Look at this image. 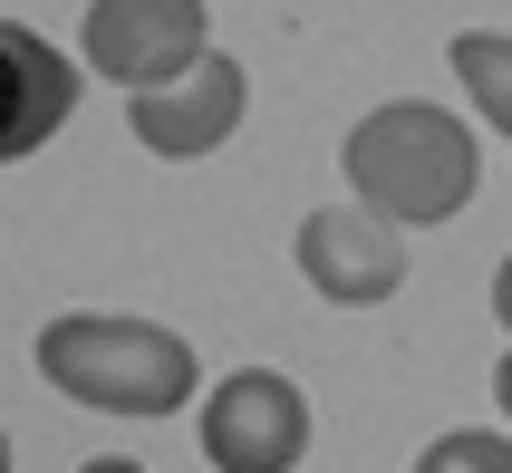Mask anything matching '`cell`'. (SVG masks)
<instances>
[{"mask_svg": "<svg viewBox=\"0 0 512 473\" xmlns=\"http://www.w3.org/2000/svg\"><path fill=\"white\" fill-rule=\"evenodd\" d=\"M339 174H348V194L368 203V213H387L397 232H416V223H455L464 203H474L484 145H474V126H464L455 107L387 97V107H368L339 136Z\"/></svg>", "mask_w": 512, "mask_h": 473, "instance_id": "6da1fadb", "label": "cell"}, {"mask_svg": "<svg viewBox=\"0 0 512 473\" xmlns=\"http://www.w3.org/2000/svg\"><path fill=\"white\" fill-rule=\"evenodd\" d=\"M39 377H49L68 406H97V416H174L184 396L203 387L194 348L155 319H126V309H68L39 329Z\"/></svg>", "mask_w": 512, "mask_h": 473, "instance_id": "7a4b0ae2", "label": "cell"}, {"mask_svg": "<svg viewBox=\"0 0 512 473\" xmlns=\"http://www.w3.org/2000/svg\"><path fill=\"white\" fill-rule=\"evenodd\" d=\"M203 20H213L203 0H87L78 58L107 87H126V97H155V87H174L203 49H213Z\"/></svg>", "mask_w": 512, "mask_h": 473, "instance_id": "3957f363", "label": "cell"}, {"mask_svg": "<svg viewBox=\"0 0 512 473\" xmlns=\"http://www.w3.org/2000/svg\"><path fill=\"white\" fill-rule=\"evenodd\" d=\"M310 454V396L281 367H232L203 396V464L213 473H300Z\"/></svg>", "mask_w": 512, "mask_h": 473, "instance_id": "277c9868", "label": "cell"}, {"mask_svg": "<svg viewBox=\"0 0 512 473\" xmlns=\"http://www.w3.org/2000/svg\"><path fill=\"white\" fill-rule=\"evenodd\" d=\"M300 280H310L319 300H339V309L397 300L406 232L387 223V213H368V203H319L310 223H300Z\"/></svg>", "mask_w": 512, "mask_h": 473, "instance_id": "5b68a950", "label": "cell"}, {"mask_svg": "<svg viewBox=\"0 0 512 473\" xmlns=\"http://www.w3.org/2000/svg\"><path fill=\"white\" fill-rule=\"evenodd\" d=\"M242 107H252V78H242V58L203 49L194 68L174 87H155V97H126V116H136V145L145 155H213V145L242 126Z\"/></svg>", "mask_w": 512, "mask_h": 473, "instance_id": "8992f818", "label": "cell"}, {"mask_svg": "<svg viewBox=\"0 0 512 473\" xmlns=\"http://www.w3.org/2000/svg\"><path fill=\"white\" fill-rule=\"evenodd\" d=\"M78 107V58L49 49L29 20H0V165H20L29 145H49Z\"/></svg>", "mask_w": 512, "mask_h": 473, "instance_id": "52a82bcc", "label": "cell"}, {"mask_svg": "<svg viewBox=\"0 0 512 473\" xmlns=\"http://www.w3.org/2000/svg\"><path fill=\"white\" fill-rule=\"evenodd\" d=\"M455 78H464V97H474V107L493 116V136L512 145V29H464L455 49Z\"/></svg>", "mask_w": 512, "mask_h": 473, "instance_id": "ba28073f", "label": "cell"}, {"mask_svg": "<svg viewBox=\"0 0 512 473\" xmlns=\"http://www.w3.org/2000/svg\"><path fill=\"white\" fill-rule=\"evenodd\" d=\"M416 473H512V435L503 425H455L416 454Z\"/></svg>", "mask_w": 512, "mask_h": 473, "instance_id": "9c48e42d", "label": "cell"}, {"mask_svg": "<svg viewBox=\"0 0 512 473\" xmlns=\"http://www.w3.org/2000/svg\"><path fill=\"white\" fill-rule=\"evenodd\" d=\"M493 319H503V358H512V251H503V271H493Z\"/></svg>", "mask_w": 512, "mask_h": 473, "instance_id": "30bf717a", "label": "cell"}, {"mask_svg": "<svg viewBox=\"0 0 512 473\" xmlns=\"http://www.w3.org/2000/svg\"><path fill=\"white\" fill-rule=\"evenodd\" d=\"M493 416H512V358L493 367Z\"/></svg>", "mask_w": 512, "mask_h": 473, "instance_id": "8fae6325", "label": "cell"}, {"mask_svg": "<svg viewBox=\"0 0 512 473\" xmlns=\"http://www.w3.org/2000/svg\"><path fill=\"white\" fill-rule=\"evenodd\" d=\"M78 473H145L136 454H97V464H78Z\"/></svg>", "mask_w": 512, "mask_h": 473, "instance_id": "7c38bea8", "label": "cell"}, {"mask_svg": "<svg viewBox=\"0 0 512 473\" xmlns=\"http://www.w3.org/2000/svg\"><path fill=\"white\" fill-rule=\"evenodd\" d=\"M0 473H10V435H0Z\"/></svg>", "mask_w": 512, "mask_h": 473, "instance_id": "4fadbf2b", "label": "cell"}]
</instances>
